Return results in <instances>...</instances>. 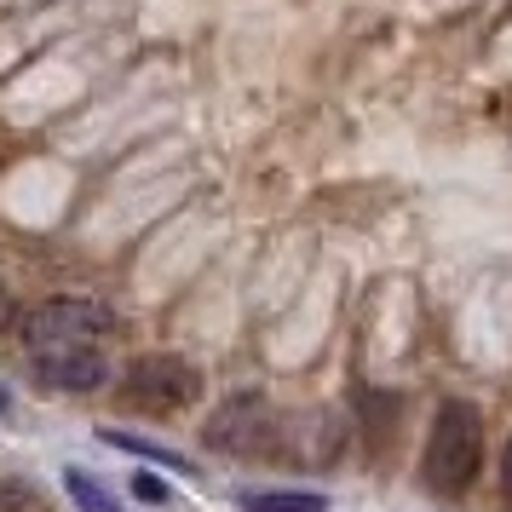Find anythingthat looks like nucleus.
Returning a JSON list of instances; mask_svg holds the SVG:
<instances>
[{"label":"nucleus","mask_w":512,"mask_h":512,"mask_svg":"<svg viewBox=\"0 0 512 512\" xmlns=\"http://www.w3.org/2000/svg\"><path fill=\"white\" fill-rule=\"evenodd\" d=\"M121 392H127L133 409H185L190 397L202 392V374L185 357H139L127 369V386Z\"/></svg>","instance_id":"3"},{"label":"nucleus","mask_w":512,"mask_h":512,"mask_svg":"<svg viewBox=\"0 0 512 512\" xmlns=\"http://www.w3.org/2000/svg\"><path fill=\"white\" fill-rule=\"evenodd\" d=\"M236 507L242 512H323L328 495H317V489H242Z\"/></svg>","instance_id":"6"},{"label":"nucleus","mask_w":512,"mask_h":512,"mask_svg":"<svg viewBox=\"0 0 512 512\" xmlns=\"http://www.w3.org/2000/svg\"><path fill=\"white\" fill-rule=\"evenodd\" d=\"M484 466V420L472 403H443L426 443V484L438 495H466Z\"/></svg>","instance_id":"1"},{"label":"nucleus","mask_w":512,"mask_h":512,"mask_svg":"<svg viewBox=\"0 0 512 512\" xmlns=\"http://www.w3.org/2000/svg\"><path fill=\"white\" fill-rule=\"evenodd\" d=\"M64 484H70V495H75V507H81V512H121L116 495H110V489H98L81 466H70V472H64Z\"/></svg>","instance_id":"7"},{"label":"nucleus","mask_w":512,"mask_h":512,"mask_svg":"<svg viewBox=\"0 0 512 512\" xmlns=\"http://www.w3.org/2000/svg\"><path fill=\"white\" fill-rule=\"evenodd\" d=\"M501 495H507V507H512V438H507V455H501Z\"/></svg>","instance_id":"10"},{"label":"nucleus","mask_w":512,"mask_h":512,"mask_svg":"<svg viewBox=\"0 0 512 512\" xmlns=\"http://www.w3.org/2000/svg\"><path fill=\"white\" fill-rule=\"evenodd\" d=\"M6 317H12V294H6V282H0V328H6Z\"/></svg>","instance_id":"11"},{"label":"nucleus","mask_w":512,"mask_h":512,"mask_svg":"<svg viewBox=\"0 0 512 512\" xmlns=\"http://www.w3.org/2000/svg\"><path fill=\"white\" fill-rule=\"evenodd\" d=\"M0 409H6V397H0Z\"/></svg>","instance_id":"12"},{"label":"nucleus","mask_w":512,"mask_h":512,"mask_svg":"<svg viewBox=\"0 0 512 512\" xmlns=\"http://www.w3.org/2000/svg\"><path fill=\"white\" fill-rule=\"evenodd\" d=\"M35 357V374L41 386H58V392H93L110 380V363L98 346H52V351H29Z\"/></svg>","instance_id":"4"},{"label":"nucleus","mask_w":512,"mask_h":512,"mask_svg":"<svg viewBox=\"0 0 512 512\" xmlns=\"http://www.w3.org/2000/svg\"><path fill=\"white\" fill-rule=\"evenodd\" d=\"M271 438V409L259 403V397H236L225 403L208 426V443L213 449H225V455H254L259 443Z\"/></svg>","instance_id":"5"},{"label":"nucleus","mask_w":512,"mask_h":512,"mask_svg":"<svg viewBox=\"0 0 512 512\" xmlns=\"http://www.w3.org/2000/svg\"><path fill=\"white\" fill-rule=\"evenodd\" d=\"M133 489H139V501H167V484H162V478H150V472H139Z\"/></svg>","instance_id":"9"},{"label":"nucleus","mask_w":512,"mask_h":512,"mask_svg":"<svg viewBox=\"0 0 512 512\" xmlns=\"http://www.w3.org/2000/svg\"><path fill=\"white\" fill-rule=\"evenodd\" d=\"M116 311L98 300H47L24 317V346L52 351V346H93V334H110Z\"/></svg>","instance_id":"2"},{"label":"nucleus","mask_w":512,"mask_h":512,"mask_svg":"<svg viewBox=\"0 0 512 512\" xmlns=\"http://www.w3.org/2000/svg\"><path fill=\"white\" fill-rule=\"evenodd\" d=\"M110 443H116V449H127V455H144V461H156V466H173V472H185V455H179V449H162V443L133 438V432H110Z\"/></svg>","instance_id":"8"}]
</instances>
